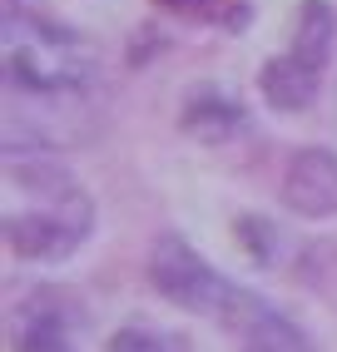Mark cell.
<instances>
[{
    "label": "cell",
    "mask_w": 337,
    "mask_h": 352,
    "mask_svg": "<svg viewBox=\"0 0 337 352\" xmlns=\"http://www.w3.org/2000/svg\"><path fill=\"white\" fill-rule=\"evenodd\" d=\"M6 85L10 95L35 100H80L94 85L89 40L45 15H6Z\"/></svg>",
    "instance_id": "cell-1"
},
{
    "label": "cell",
    "mask_w": 337,
    "mask_h": 352,
    "mask_svg": "<svg viewBox=\"0 0 337 352\" xmlns=\"http://www.w3.org/2000/svg\"><path fill=\"white\" fill-rule=\"evenodd\" d=\"M149 283L168 302H179L184 313H199L208 322L238 327V333L263 313V302L248 288H238V283H228L219 268H208L204 258L179 239V233H164V239L154 243V253H149Z\"/></svg>",
    "instance_id": "cell-2"
},
{
    "label": "cell",
    "mask_w": 337,
    "mask_h": 352,
    "mask_svg": "<svg viewBox=\"0 0 337 352\" xmlns=\"http://www.w3.org/2000/svg\"><path fill=\"white\" fill-rule=\"evenodd\" d=\"M94 228V204L75 189V184H55L45 204L25 208V214H6V243L15 258L30 263H55L69 258Z\"/></svg>",
    "instance_id": "cell-3"
},
{
    "label": "cell",
    "mask_w": 337,
    "mask_h": 352,
    "mask_svg": "<svg viewBox=\"0 0 337 352\" xmlns=\"http://www.w3.org/2000/svg\"><path fill=\"white\" fill-rule=\"evenodd\" d=\"M80 302L65 288H30L25 302L10 313V347L15 352H75L80 338Z\"/></svg>",
    "instance_id": "cell-4"
},
{
    "label": "cell",
    "mask_w": 337,
    "mask_h": 352,
    "mask_svg": "<svg viewBox=\"0 0 337 352\" xmlns=\"http://www.w3.org/2000/svg\"><path fill=\"white\" fill-rule=\"evenodd\" d=\"M283 204L303 219L337 214V154L327 149H298L283 174Z\"/></svg>",
    "instance_id": "cell-5"
},
{
    "label": "cell",
    "mask_w": 337,
    "mask_h": 352,
    "mask_svg": "<svg viewBox=\"0 0 337 352\" xmlns=\"http://www.w3.org/2000/svg\"><path fill=\"white\" fill-rule=\"evenodd\" d=\"M318 85H323V75H312L307 65H298L293 55H273L268 65L258 69V89H263V100H268L273 109H307L312 100H318Z\"/></svg>",
    "instance_id": "cell-6"
},
{
    "label": "cell",
    "mask_w": 337,
    "mask_h": 352,
    "mask_svg": "<svg viewBox=\"0 0 337 352\" xmlns=\"http://www.w3.org/2000/svg\"><path fill=\"white\" fill-rule=\"evenodd\" d=\"M332 40H337V10L327 6V0H303L287 55H293L298 65H307L312 75H323V69H327V55H332Z\"/></svg>",
    "instance_id": "cell-7"
},
{
    "label": "cell",
    "mask_w": 337,
    "mask_h": 352,
    "mask_svg": "<svg viewBox=\"0 0 337 352\" xmlns=\"http://www.w3.org/2000/svg\"><path fill=\"white\" fill-rule=\"evenodd\" d=\"M179 124L194 139H204V144H219L233 129H243V104L233 95H224V89H194V95L184 100Z\"/></svg>",
    "instance_id": "cell-8"
},
{
    "label": "cell",
    "mask_w": 337,
    "mask_h": 352,
    "mask_svg": "<svg viewBox=\"0 0 337 352\" xmlns=\"http://www.w3.org/2000/svg\"><path fill=\"white\" fill-rule=\"evenodd\" d=\"M243 352H312V347L303 342V333L287 318H278L273 308H263L243 327Z\"/></svg>",
    "instance_id": "cell-9"
},
{
    "label": "cell",
    "mask_w": 337,
    "mask_h": 352,
    "mask_svg": "<svg viewBox=\"0 0 337 352\" xmlns=\"http://www.w3.org/2000/svg\"><path fill=\"white\" fill-rule=\"evenodd\" d=\"M109 352H184L168 333H154V327H119L109 338Z\"/></svg>",
    "instance_id": "cell-10"
},
{
    "label": "cell",
    "mask_w": 337,
    "mask_h": 352,
    "mask_svg": "<svg viewBox=\"0 0 337 352\" xmlns=\"http://www.w3.org/2000/svg\"><path fill=\"white\" fill-rule=\"evenodd\" d=\"M238 233H243V243L253 248V258H258V263H268V243H273V228L263 223V219H253V214H243V219H238Z\"/></svg>",
    "instance_id": "cell-11"
},
{
    "label": "cell",
    "mask_w": 337,
    "mask_h": 352,
    "mask_svg": "<svg viewBox=\"0 0 337 352\" xmlns=\"http://www.w3.org/2000/svg\"><path fill=\"white\" fill-rule=\"evenodd\" d=\"M164 6H188V0H164Z\"/></svg>",
    "instance_id": "cell-12"
}]
</instances>
